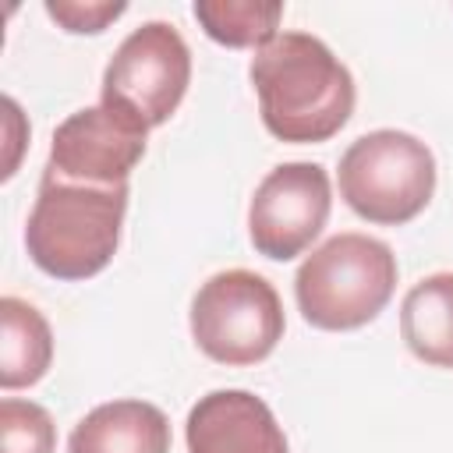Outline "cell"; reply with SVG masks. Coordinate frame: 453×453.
<instances>
[{"label":"cell","instance_id":"1","mask_svg":"<svg viewBox=\"0 0 453 453\" xmlns=\"http://www.w3.org/2000/svg\"><path fill=\"white\" fill-rule=\"evenodd\" d=\"M262 127L287 145H319L343 131L357 88L347 64L311 32H280L248 67Z\"/></svg>","mask_w":453,"mask_h":453},{"label":"cell","instance_id":"2","mask_svg":"<svg viewBox=\"0 0 453 453\" xmlns=\"http://www.w3.org/2000/svg\"><path fill=\"white\" fill-rule=\"evenodd\" d=\"M127 198V184H74L42 170L25 219V251L32 265L64 283L99 276L120 248Z\"/></svg>","mask_w":453,"mask_h":453},{"label":"cell","instance_id":"3","mask_svg":"<svg viewBox=\"0 0 453 453\" xmlns=\"http://www.w3.org/2000/svg\"><path fill=\"white\" fill-rule=\"evenodd\" d=\"M396 255L386 241L347 230L322 241L294 276V301L308 326L350 333L382 315L396 290Z\"/></svg>","mask_w":453,"mask_h":453},{"label":"cell","instance_id":"4","mask_svg":"<svg viewBox=\"0 0 453 453\" xmlns=\"http://www.w3.org/2000/svg\"><path fill=\"white\" fill-rule=\"evenodd\" d=\"M336 184L354 216L379 226H403L435 195V156L418 134L379 127L343 149Z\"/></svg>","mask_w":453,"mask_h":453},{"label":"cell","instance_id":"5","mask_svg":"<svg viewBox=\"0 0 453 453\" xmlns=\"http://www.w3.org/2000/svg\"><path fill=\"white\" fill-rule=\"evenodd\" d=\"M195 347L226 368L265 361L283 340L287 319L276 287L251 269H223L209 276L188 311Z\"/></svg>","mask_w":453,"mask_h":453},{"label":"cell","instance_id":"6","mask_svg":"<svg viewBox=\"0 0 453 453\" xmlns=\"http://www.w3.org/2000/svg\"><path fill=\"white\" fill-rule=\"evenodd\" d=\"M191 85V50L170 21H142L110 57L99 103L138 127H163Z\"/></svg>","mask_w":453,"mask_h":453},{"label":"cell","instance_id":"7","mask_svg":"<svg viewBox=\"0 0 453 453\" xmlns=\"http://www.w3.org/2000/svg\"><path fill=\"white\" fill-rule=\"evenodd\" d=\"M333 209V184L322 163L273 166L248 202L251 248L273 262H290L311 248Z\"/></svg>","mask_w":453,"mask_h":453},{"label":"cell","instance_id":"8","mask_svg":"<svg viewBox=\"0 0 453 453\" xmlns=\"http://www.w3.org/2000/svg\"><path fill=\"white\" fill-rule=\"evenodd\" d=\"M149 131L110 106H81L64 117L50 142L46 173L74 184H127L142 163Z\"/></svg>","mask_w":453,"mask_h":453},{"label":"cell","instance_id":"9","mask_svg":"<svg viewBox=\"0 0 453 453\" xmlns=\"http://www.w3.org/2000/svg\"><path fill=\"white\" fill-rule=\"evenodd\" d=\"M188 453H290L273 407L251 389H212L184 421Z\"/></svg>","mask_w":453,"mask_h":453},{"label":"cell","instance_id":"10","mask_svg":"<svg viewBox=\"0 0 453 453\" xmlns=\"http://www.w3.org/2000/svg\"><path fill=\"white\" fill-rule=\"evenodd\" d=\"M67 453H170V421L149 400H106L71 428Z\"/></svg>","mask_w":453,"mask_h":453},{"label":"cell","instance_id":"11","mask_svg":"<svg viewBox=\"0 0 453 453\" xmlns=\"http://www.w3.org/2000/svg\"><path fill=\"white\" fill-rule=\"evenodd\" d=\"M400 336L421 365L453 372V273L421 276L403 294Z\"/></svg>","mask_w":453,"mask_h":453},{"label":"cell","instance_id":"12","mask_svg":"<svg viewBox=\"0 0 453 453\" xmlns=\"http://www.w3.org/2000/svg\"><path fill=\"white\" fill-rule=\"evenodd\" d=\"M53 365V333L42 311L21 297L0 301V386L28 389Z\"/></svg>","mask_w":453,"mask_h":453},{"label":"cell","instance_id":"13","mask_svg":"<svg viewBox=\"0 0 453 453\" xmlns=\"http://www.w3.org/2000/svg\"><path fill=\"white\" fill-rule=\"evenodd\" d=\"M202 32L226 50H262L280 35V0H195L191 7Z\"/></svg>","mask_w":453,"mask_h":453},{"label":"cell","instance_id":"14","mask_svg":"<svg viewBox=\"0 0 453 453\" xmlns=\"http://www.w3.org/2000/svg\"><path fill=\"white\" fill-rule=\"evenodd\" d=\"M57 425L35 400H0V453H53Z\"/></svg>","mask_w":453,"mask_h":453},{"label":"cell","instance_id":"15","mask_svg":"<svg viewBox=\"0 0 453 453\" xmlns=\"http://www.w3.org/2000/svg\"><path fill=\"white\" fill-rule=\"evenodd\" d=\"M46 14L71 35H99L120 14H127L124 0H46Z\"/></svg>","mask_w":453,"mask_h":453}]
</instances>
